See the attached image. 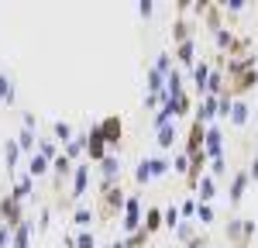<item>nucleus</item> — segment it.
<instances>
[{
	"instance_id": "nucleus-23",
	"label": "nucleus",
	"mask_w": 258,
	"mask_h": 248,
	"mask_svg": "<svg viewBox=\"0 0 258 248\" xmlns=\"http://www.w3.org/2000/svg\"><path fill=\"white\" fill-rule=\"evenodd\" d=\"M52 131H55V142H59L62 148H66L69 142H76V135H73V128H69L66 121H55V124H52Z\"/></svg>"
},
{
	"instance_id": "nucleus-41",
	"label": "nucleus",
	"mask_w": 258,
	"mask_h": 248,
	"mask_svg": "<svg viewBox=\"0 0 258 248\" xmlns=\"http://www.w3.org/2000/svg\"><path fill=\"white\" fill-rule=\"evenodd\" d=\"M0 100H14V86H11V80H7V76H4V73H0Z\"/></svg>"
},
{
	"instance_id": "nucleus-49",
	"label": "nucleus",
	"mask_w": 258,
	"mask_h": 248,
	"mask_svg": "<svg viewBox=\"0 0 258 248\" xmlns=\"http://www.w3.org/2000/svg\"><path fill=\"white\" fill-rule=\"evenodd\" d=\"M248 172H251V179H258V159L251 162V169H248Z\"/></svg>"
},
{
	"instance_id": "nucleus-21",
	"label": "nucleus",
	"mask_w": 258,
	"mask_h": 248,
	"mask_svg": "<svg viewBox=\"0 0 258 248\" xmlns=\"http://www.w3.org/2000/svg\"><path fill=\"white\" fill-rule=\"evenodd\" d=\"M48 169H52V162H48L45 155H38V152H35V155L28 159V176H31V179H38V176H45Z\"/></svg>"
},
{
	"instance_id": "nucleus-39",
	"label": "nucleus",
	"mask_w": 258,
	"mask_h": 248,
	"mask_svg": "<svg viewBox=\"0 0 258 248\" xmlns=\"http://www.w3.org/2000/svg\"><path fill=\"white\" fill-rule=\"evenodd\" d=\"M172 172H182V176H189V155H186V152H179L176 159H172Z\"/></svg>"
},
{
	"instance_id": "nucleus-4",
	"label": "nucleus",
	"mask_w": 258,
	"mask_h": 248,
	"mask_svg": "<svg viewBox=\"0 0 258 248\" xmlns=\"http://www.w3.org/2000/svg\"><path fill=\"white\" fill-rule=\"evenodd\" d=\"M251 238H255V221H248V217L227 221V241L234 248H251Z\"/></svg>"
},
{
	"instance_id": "nucleus-7",
	"label": "nucleus",
	"mask_w": 258,
	"mask_h": 248,
	"mask_svg": "<svg viewBox=\"0 0 258 248\" xmlns=\"http://www.w3.org/2000/svg\"><path fill=\"white\" fill-rule=\"evenodd\" d=\"M97 128H100L103 142L110 145V148H120V138H124V124H120L117 114H107V117H103V121H100Z\"/></svg>"
},
{
	"instance_id": "nucleus-45",
	"label": "nucleus",
	"mask_w": 258,
	"mask_h": 248,
	"mask_svg": "<svg viewBox=\"0 0 258 248\" xmlns=\"http://www.w3.org/2000/svg\"><path fill=\"white\" fill-rule=\"evenodd\" d=\"M224 172H227L224 159H214V162H210V176H224Z\"/></svg>"
},
{
	"instance_id": "nucleus-43",
	"label": "nucleus",
	"mask_w": 258,
	"mask_h": 248,
	"mask_svg": "<svg viewBox=\"0 0 258 248\" xmlns=\"http://www.w3.org/2000/svg\"><path fill=\"white\" fill-rule=\"evenodd\" d=\"M176 110H179V114H189V110H193V97H189V93L176 97Z\"/></svg>"
},
{
	"instance_id": "nucleus-46",
	"label": "nucleus",
	"mask_w": 258,
	"mask_h": 248,
	"mask_svg": "<svg viewBox=\"0 0 258 248\" xmlns=\"http://www.w3.org/2000/svg\"><path fill=\"white\" fill-rule=\"evenodd\" d=\"M152 11H155V7H152V0H141V4H138V14H141V18H152Z\"/></svg>"
},
{
	"instance_id": "nucleus-33",
	"label": "nucleus",
	"mask_w": 258,
	"mask_h": 248,
	"mask_svg": "<svg viewBox=\"0 0 258 248\" xmlns=\"http://www.w3.org/2000/svg\"><path fill=\"white\" fill-rule=\"evenodd\" d=\"M38 155H45L48 162H55L62 152H59V145H55V142H41V145H38Z\"/></svg>"
},
{
	"instance_id": "nucleus-6",
	"label": "nucleus",
	"mask_w": 258,
	"mask_h": 248,
	"mask_svg": "<svg viewBox=\"0 0 258 248\" xmlns=\"http://www.w3.org/2000/svg\"><path fill=\"white\" fill-rule=\"evenodd\" d=\"M107 155H110V145L103 142L100 128L93 124V128H90V135H86V162H103Z\"/></svg>"
},
{
	"instance_id": "nucleus-18",
	"label": "nucleus",
	"mask_w": 258,
	"mask_h": 248,
	"mask_svg": "<svg viewBox=\"0 0 258 248\" xmlns=\"http://www.w3.org/2000/svg\"><path fill=\"white\" fill-rule=\"evenodd\" d=\"M155 145H159V152H169L172 145H176V124H165L155 131Z\"/></svg>"
},
{
	"instance_id": "nucleus-50",
	"label": "nucleus",
	"mask_w": 258,
	"mask_h": 248,
	"mask_svg": "<svg viewBox=\"0 0 258 248\" xmlns=\"http://www.w3.org/2000/svg\"><path fill=\"white\" fill-rule=\"evenodd\" d=\"M103 248H127L124 241H110V245H103Z\"/></svg>"
},
{
	"instance_id": "nucleus-22",
	"label": "nucleus",
	"mask_w": 258,
	"mask_h": 248,
	"mask_svg": "<svg viewBox=\"0 0 258 248\" xmlns=\"http://www.w3.org/2000/svg\"><path fill=\"white\" fill-rule=\"evenodd\" d=\"M217 103H220V97H210V93H207V97H203V100H200V117L197 121H210V117H217Z\"/></svg>"
},
{
	"instance_id": "nucleus-30",
	"label": "nucleus",
	"mask_w": 258,
	"mask_h": 248,
	"mask_svg": "<svg viewBox=\"0 0 258 248\" xmlns=\"http://www.w3.org/2000/svg\"><path fill=\"white\" fill-rule=\"evenodd\" d=\"M76 248H97V234H93L90 227L76 231Z\"/></svg>"
},
{
	"instance_id": "nucleus-13",
	"label": "nucleus",
	"mask_w": 258,
	"mask_h": 248,
	"mask_svg": "<svg viewBox=\"0 0 258 248\" xmlns=\"http://www.w3.org/2000/svg\"><path fill=\"white\" fill-rule=\"evenodd\" d=\"M145 231H148V234H155V231H159V227H165V210H162V207H148V210H145Z\"/></svg>"
},
{
	"instance_id": "nucleus-36",
	"label": "nucleus",
	"mask_w": 258,
	"mask_h": 248,
	"mask_svg": "<svg viewBox=\"0 0 258 248\" xmlns=\"http://www.w3.org/2000/svg\"><path fill=\"white\" fill-rule=\"evenodd\" d=\"M234 110V97L231 93H220V103H217V117H227Z\"/></svg>"
},
{
	"instance_id": "nucleus-48",
	"label": "nucleus",
	"mask_w": 258,
	"mask_h": 248,
	"mask_svg": "<svg viewBox=\"0 0 258 248\" xmlns=\"http://www.w3.org/2000/svg\"><path fill=\"white\" fill-rule=\"evenodd\" d=\"M244 7V0H224V11H241Z\"/></svg>"
},
{
	"instance_id": "nucleus-3",
	"label": "nucleus",
	"mask_w": 258,
	"mask_h": 248,
	"mask_svg": "<svg viewBox=\"0 0 258 248\" xmlns=\"http://www.w3.org/2000/svg\"><path fill=\"white\" fill-rule=\"evenodd\" d=\"M169 169H172L169 159H162V155H145L138 162V169H135V179L145 186V183H152V179H159V176H165Z\"/></svg>"
},
{
	"instance_id": "nucleus-26",
	"label": "nucleus",
	"mask_w": 258,
	"mask_h": 248,
	"mask_svg": "<svg viewBox=\"0 0 258 248\" xmlns=\"http://www.w3.org/2000/svg\"><path fill=\"white\" fill-rule=\"evenodd\" d=\"M148 93H152V97L165 93V76H162L159 69H148Z\"/></svg>"
},
{
	"instance_id": "nucleus-8",
	"label": "nucleus",
	"mask_w": 258,
	"mask_h": 248,
	"mask_svg": "<svg viewBox=\"0 0 258 248\" xmlns=\"http://www.w3.org/2000/svg\"><path fill=\"white\" fill-rule=\"evenodd\" d=\"M141 224H145V221H141V200L138 197H127V204H124V231L135 234Z\"/></svg>"
},
{
	"instance_id": "nucleus-9",
	"label": "nucleus",
	"mask_w": 258,
	"mask_h": 248,
	"mask_svg": "<svg viewBox=\"0 0 258 248\" xmlns=\"http://www.w3.org/2000/svg\"><path fill=\"white\" fill-rule=\"evenodd\" d=\"M0 217H4V224H11V227H18L21 221H24L18 197H4V200H0Z\"/></svg>"
},
{
	"instance_id": "nucleus-12",
	"label": "nucleus",
	"mask_w": 258,
	"mask_h": 248,
	"mask_svg": "<svg viewBox=\"0 0 258 248\" xmlns=\"http://www.w3.org/2000/svg\"><path fill=\"white\" fill-rule=\"evenodd\" d=\"M248 183H251V172L244 169V172H238L234 179H231V190H227V200L231 204H238L241 197H244V190H248Z\"/></svg>"
},
{
	"instance_id": "nucleus-31",
	"label": "nucleus",
	"mask_w": 258,
	"mask_h": 248,
	"mask_svg": "<svg viewBox=\"0 0 258 248\" xmlns=\"http://www.w3.org/2000/svg\"><path fill=\"white\" fill-rule=\"evenodd\" d=\"M248 114H251V110H248V103H244V100H234V110H231V124H244V121H248Z\"/></svg>"
},
{
	"instance_id": "nucleus-28",
	"label": "nucleus",
	"mask_w": 258,
	"mask_h": 248,
	"mask_svg": "<svg viewBox=\"0 0 258 248\" xmlns=\"http://www.w3.org/2000/svg\"><path fill=\"white\" fill-rule=\"evenodd\" d=\"M148 238H152V234H148L145 227H138L135 234H127V238H124V245H127V248H145V245H148Z\"/></svg>"
},
{
	"instance_id": "nucleus-27",
	"label": "nucleus",
	"mask_w": 258,
	"mask_h": 248,
	"mask_svg": "<svg viewBox=\"0 0 258 248\" xmlns=\"http://www.w3.org/2000/svg\"><path fill=\"white\" fill-rule=\"evenodd\" d=\"M62 152H66V155H69L73 162H76V159H80L83 152H86V135H76V142H69L66 148H62Z\"/></svg>"
},
{
	"instance_id": "nucleus-19",
	"label": "nucleus",
	"mask_w": 258,
	"mask_h": 248,
	"mask_svg": "<svg viewBox=\"0 0 258 248\" xmlns=\"http://www.w3.org/2000/svg\"><path fill=\"white\" fill-rule=\"evenodd\" d=\"M193 28H197V24H189L186 18H179L176 24H172V41H176V45H182V41H193Z\"/></svg>"
},
{
	"instance_id": "nucleus-16",
	"label": "nucleus",
	"mask_w": 258,
	"mask_h": 248,
	"mask_svg": "<svg viewBox=\"0 0 258 248\" xmlns=\"http://www.w3.org/2000/svg\"><path fill=\"white\" fill-rule=\"evenodd\" d=\"M100 172H103L100 183H120V162L114 159V155H107V159L100 162Z\"/></svg>"
},
{
	"instance_id": "nucleus-37",
	"label": "nucleus",
	"mask_w": 258,
	"mask_h": 248,
	"mask_svg": "<svg viewBox=\"0 0 258 248\" xmlns=\"http://www.w3.org/2000/svg\"><path fill=\"white\" fill-rule=\"evenodd\" d=\"M18 155H21V145H18V138L4 145V159H7V165H14V162H18Z\"/></svg>"
},
{
	"instance_id": "nucleus-47",
	"label": "nucleus",
	"mask_w": 258,
	"mask_h": 248,
	"mask_svg": "<svg viewBox=\"0 0 258 248\" xmlns=\"http://www.w3.org/2000/svg\"><path fill=\"white\" fill-rule=\"evenodd\" d=\"M186 248H207V234H197V238H193Z\"/></svg>"
},
{
	"instance_id": "nucleus-1",
	"label": "nucleus",
	"mask_w": 258,
	"mask_h": 248,
	"mask_svg": "<svg viewBox=\"0 0 258 248\" xmlns=\"http://www.w3.org/2000/svg\"><path fill=\"white\" fill-rule=\"evenodd\" d=\"M251 86H258L255 55H248V59H227V90H224V93H231V97L238 100L241 93H248Z\"/></svg>"
},
{
	"instance_id": "nucleus-20",
	"label": "nucleus",
	"mask_w": 258,
	"mask_h": 248,
	"mask_svg": "<svg viewBox=\"0 0 258 248\" xmlns=\"http://www.w3.org/2000/svg\"><path fill=\"white\" fill-rule=\"evenodd\" d=\"M176 59H179V66H197V41L176 45Z\"/></svg>"
},
{
	"instance_id": "nucleus-38",
	"label": "nucleus",
	"mask_w": 258,
	"mask_h": 248,
	"mask_svg": "<svg viewBox=\"0 0 258 248\" xmlns=\"http://www.w3.org/2000/svg\"><path fill=\"white\" fill-rule=\"evenodd\" d=\"M197 224H214V207H210V204H200L197 207Z\"/></svg>"
},
{
	"instance_id": "nucleus-44",
	"label": "nucleus",
	"mask_w": 258,
	"mask_h": 248,
	"mask_svg": "<svg viewBox=\"0 0 258 248\" xmlns=\"http://www.w3.org/2000/svg\"><path fill=\"white\" fill-rule=\"evenodd\" d=\"M11 238H14V227L0 221V248H7V245H11Z\"/></svg>"
},
{
	"instance_id": "nucleus-24",
	"label": "nucleus",
	"mask_w": 258,
	"mask_h": 248,
	"mask_svg": "<svg viewBox=\"0 0 258 248\" xmlns=\"http://www.w3.org/2000/svg\"><path fill=\"white\" fill-rule=\"evenodd\" d=\"M165 93L176 100V97H182V76H179V69H172L169 76H165Z\"/></svg>"
},
{
	"instance_id": "nucleus-40",
	"label": "nucleus",
	"mask_w": 258,
	"mask_h": 248,
	"mask_svg": "<svg viewBox=\"0 0 258 248\" xmlns=\"http://www.w3.org/2000/svg\"><path fill=\"white\" fill-rule=\"evenodd\" d=\"M179 224H182V214H179V207H165V227H172V231H176Z\"/></svg>"
},
{
	"instance_id": "nucleus-25",
	"label": "nucleus",
	"mask_w": 258,
	"mask_h": 248,
	"mask_svg": "<svg viewBox=\"0 0 258 248\" xmlns=\"http://www.w3.org/2000/svg\"><path fill=\"white\" fill-rule=\"evenodd\" d=\"M18 145H21V152L35 155V152H38V148H35V131H31V128H21L18 131Z\"/></svg>"
},
{
	"instance_id": "nucleus-15",
	"label": "nucleus",
	"mask_w": 258,
	"mask_h": 248,
	"mask_svg": "<svg viewBox=\"0 0 258 248\" xmlns=\"http://www.w3.org/2000/svg\"><path fill=\"white\" fill-rule=\"evenodd\" d=\"M31 231H35V224H31V221H21V224L14 227L11 248H28V245H31Z\"/></svg>"
},
{
	"instance_id": "nucleus-29",
	"label": "nucleus",
	"mask_w": 258,
	"mask_h": 248,
	"mask_svg": "<svg viewBox=\"0 0 258 248\" xmlns=\"http://www.w3.org/2000/svg\"><path fill=\"white\" fill-rule=\"evenodd\" d=\"M90 221H93V210H90V207H76V210H73V224H80V231L83 227H90Z\"/></svg>"
},
{
	"instance_id": "nucleus-14",
	"label": "nucleus",
	"mask_w": 258,
	"mask_h": 248,
	"mask_svg": "<svg viewBox=\"0 0 258 248\" xmlns=\"http://www.w3.org/2000/svg\"><path fill=\"white\" fill-rule=\"evenodd\" d=\"M210 59H200L197 66H193V83H197V90L200 93H207V83H210Z\"/></svg>"
},
{
	"instance_id": "nucleus-42",
	"label": "nucleus",
	"mask_w": 258,
	"mask_h": 248,
	"mask_svg": "<svg viewBox=\"0 0 258 248\" xmlns=\"http://www.w3.org/2000/svg\"><path fill=\"white\" fill-rule=\"evenodd\" d=\"M155 69H159L162 76H169V73H172V69H176V66H172V59H169V55H165V52H162V55H159V62H155Z\"/></svg>"
},
{
	"instance_id": "nucleus-32",
	"label": "nucleus",
	"mask_w": 258,
	"mask_h": 248,
	"mask_svg": "<svg viewBox=\"0 0 258 248\" xmlns=\"http://www.w3.org/2000/svg\"><path fill=\"white\" fill-rule=\"evenodd\" d=\"M176 234L182 238V241H186V245H189V241L197 238V224H193V221H182V224L176 227Z\"/></svg>"
},
{
	"instance_id": "nucleus-34",
	"label": "nucleus",
	"mask_w": 258,
	"mask_h": 248,
	"mask_svg": "<svg viewBox=\"0 0 258 248\" xmlns=\"http://www.w3.org/2000/svg\"><path fill=\"white\" fill-rule=\"evenodd\" d=\"M11 197H18V200H24V197H31V176H24V179H18L14 183V193Z\"/></svg>"
},
{
	"instance_id": "nucleus-5",
	"label": "nucleus",
	"mask_w": 258,
	"mask_h": 248,
	"mask_svg": "<svg viewBox=\"0 0 258 248\" xmlns=\"http://www.w3.org/2000/svg\"><path fill=\"white\" fill-rule=\"evenodd\" d=\"M203 145H207V124L193 117V121H189V131H186V145H182V152L193 159V155L203 152Z\"/></svg>"
},
{
	"instance_id": "nucleus-17",
	"label": "nucleus",
	"mask_w": 258,
	"mask_h": 248,
	"mask_svg": "<svg viewBox=\"0 0 258 248\" xmlns=\"http://www.w3.org/2000/svg\"><path fill=\"white\" fill-rule=\"evenodd\" d=\"M197 193H200V204H210V200L217 197V179L207 172V176H203V179L197 183Z\"/></svg>"
},
{
	"instance_id": "nucleus-35",
	"label": "nucleus",
	"mask_w": 258,
	"mask_h": 248,
	"mask_svg": "<svg viewBox=\"0 0 258 248\" xmlns=\"http://www.w3.org/2000/svg\"><path fill=\"white\" fill-rule=\"evenodd\" d=\"M197 207H200L197 197H186V200L179 204V214H182V217H197Z\"/></svg>"
},
{
	"instance_id": "nucleus-2",
	"label": "nucleus",
	"mask_w": 258,
	"mask_h": 248,
	"mask_svg": "<svg viewBox=\"0 0 258 248\" xmlns=\"http://www.w3.org/2000/svg\"><path fill=\"white\" fill-rule=\"evenodd\" d=\"M127 204V193L120 190V183H100V200H97V217L100 221H114Z\"/></svg>"
},
{
	"instance_id": "nucleus-10",
	"label": "nucleus",
	"mask_w": 258,
	"mask_h": 248,
	"mask_svg": "<svg viewBox=\"0 0 258 248\" xmlns=\"http://www.w3.org/2000/svg\"><path fill=\"white\" fill-rule=\"evenodd\" d=\"M203 152H207L210 162H214V159H224V135H220V128H207V145H203Z\"/></svg>"
},
{
	"instance_id": "nucleus-11",
	"label": "nucleus",
	"mask_w": 258,
	"mask_h": 248,
	"mask_svg": "<svg viewBox=\"0 0 258 248\" xmlns=\"http://www.w3.org/2000/svg\"><path fill=\"white\" fill-rule=\"evenodd\" d=\"M52 172H55V186H62L66 179H69V176H73V172H76V162H73V159H69V155L62 152L59 159L52 162Z\"/></svg>"
}]
</instances>
